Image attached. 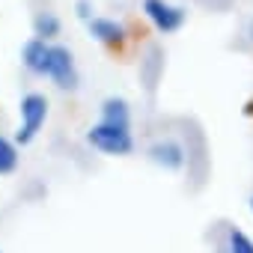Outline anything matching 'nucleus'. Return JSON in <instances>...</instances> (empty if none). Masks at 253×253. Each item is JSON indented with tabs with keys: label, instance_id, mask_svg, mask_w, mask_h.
Instances as JSON below:
<instances>
[{
	"label": "nucleus",
	"instance_id": "obj_1",
	"mask_svg": "<svg viewBox=\"0 0 253 253\" xmlns=\"http://www.w3.org/2000/svg\"><path fill=\"white\" fill-rule=\"evenodd\" d=\"M86 143L104 155L122 158V155H131L134 152V137H131V125H113L98 119L92 128L86 131Z\"/></svg>",
	"mask_w": 253,
	"mask_h": 253
},
{
	"label": "nucleus",
	"instance_id": "obj_2",
	"mask_svg": "<svg viewBox=\"0 0 253 253\" xmlns=\"http://www.w3.org/2000/svg\"><path fill=\"white\" fill-rule=\"evenodd\" d=\"M18 113H21V125H18L15 140L21 146H27V143L36 140V134L42 131V125L48 119V98L42 92H27L18 104Z\"/></svg>",
	"mask_w": 253,
	"mask_h": 253
},
{
	"label": "nucleus",
	"instance_id": "obj_3",
	"mask_svg": "<svg viewBox=\"0 0 253 253\" xmlns=\"http://www.w3.org/2000/svg\"><path fill=\"white\" fill-rule=\"evenodd\" d=\"M51 78L60 89H75L78 86V69H75V57L66 45H51L48 48V63H45V75Z\"/></svg>",
	"mask_w": 253,
	"mask_h": 253
},
{
	"label": "nucleus",
	"instance_id": "obj_4",
	"mask_svg": "<svg viewBox=\"0 0 253 253\" xmlns=\"http://www.w3.org/2000/svg\"><path fill=\"white\" fill-rule=\"evenodd\" d=\"M143 15L152 21V27L158 33L182 30V24L188 18V12L182 6H173V3H167V0H143Z\"/></svg>",
	"mask_w": 253,
	"mask_h": 253
},
{
	"label": "nucleus",
	"instance_id": "obj_5",
	"mask_svg": "<svg viewBox=\"0 0 253 253\" xmlns=\"http://www.w3.org/2000/svg\"><path fill=\"white\" fill-rule=\"evenodd\" d=\"M86 30H89L92 39H98V42H104V45H113V48H119V45L125 42V36H128L119 21L101 18V15H92V18L86 21Z\"/></svg>",
	"mask_w": 253,
	"mask_h": 253
},
{
	"label": "nucleus",
	"instance_id": "obj_6",
	"mask_svg": "<svg viewBox=\"0 0 253 253\" xmlns=\"http://www.w3.org/2000/svg\"><path fill=\"white\" fill-rule=\"evenodd\" d=\"M149 158H152L158 167H164V170H179V167H185V149H182V143H176V140H158V143L149 149Z\"/></svg>",
	"mask_w": 253,
	"mask_h": 253
},
{
	"label": "nucleus",
	"instance_id": "obj_7",
	"mask_svg": "<svg viewBox=\"0 0 253 253\" xmlns=\"http://www.w3.org/2000/svg\"><path fill=\"white\" fill-rule=\"evenodd\" d=\"M48 48H51L48 39H39V36H33L30 42H24V48H21V63H24V69L33 72V75H45Z\"/></svg>",
	"mask_w": 253,
	"mask_h": 253
},
{
	"label": "nucleus",
	"instance_id": "obj_8",
	"mask_svg": "<svg viewBox=\"0 0 253 253\" xmlns=\"http://www.w3.org/2000/svg\"><path fill=\"white\" fill-rule=\"evenodd\" d=\"M101 119H104V122H113V125H131V107H128V101H125V98H116V95L104 98V104H101Z\"/></svg>",
	"mask_w": 253,
	"mask_h": 253
},
{
	"label": "nucleus",
	"instance_id": "obj_9",
	"mask_svg": "<svg viewBox=\"0 0 253 253\" xmlns=\"http://www.w3.org/2000/svg\"><path fill=\"white\" fill-rule=\"evenodd\" d=\"M60 18L54 15V12H39L36 18H33V36H39V39H54V36H60Z\"/></svg>",
	"mask_w": 253,
	"mask_h": 253
},
{
	"label": "nucleus",
	"instance_id": "obj_10",
	"mask_svg": "<svg viewBox=\"0 0 253 253\" xmlns=\"http://www.w3.org/2000/svg\"><path fill=\"white\" fill-rule=\"evenodd\" d=\"M18 167V149L12 140H6L3 134H0V176H6Z\"/></svg>",
	"mask_w": 253,
	"mask_h": 253
},
{
	"label": "nucleus",
	"instance_id": "obj_11",
	"mask_svg": "<svg viewBox=\"0 0 253 253\" xmlns=\"http://www.w3.org/2000/svg\"><path fill=\"white\" fill-rule=\"evenodd\" d=\"M226 247H229V253H253V238L244 232V229H229V235H226Z\"/></svg>",
	"mask_w": 253,
	"mask_h": 253
},
{
	"label": "nucleus",
	"instance_id": "obj_12",
	"mask_svg": "<svg viewBox=\"0 0 253 253\" xmlns=\"http://www.w3.org/2000/svg\"><path fill=\"white\" fill-rule=\"evenodd\" d=\"M78 15H81L84 21L92 18V12H89V0H78Z\"/></svg>",
	"mask_w": 253,
	"mask_h": 253
},
{
	"label": "nucleus",
	"instance_id": "obj_13",
	"mask_svg": "<svg viewBox=\"0 0 253 253\" xmlns=\"http://www.w3.org/2000/svg\"><path fill=\"white\" fill-rule=\"evenodd\" d=\"M250 211H253V197H250Z\"/></svg>",
	"mask_w": 253,
	"mask_h": 253
}]
</instances>
